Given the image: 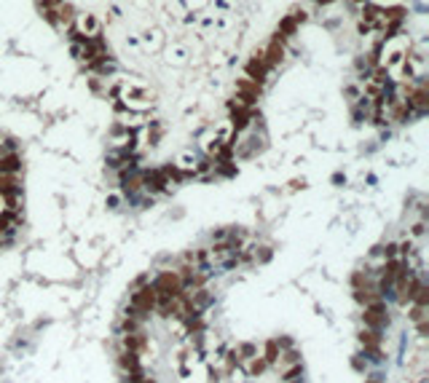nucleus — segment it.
<instances>
[{
    "instance_id": "f03ea898",
    "label": "nucleus",
    "mask_w": 429,
    "mask_h": 383,
    "mask_svg": "<svg viewBox=\"0 0 429 383\" xmlns=\"http://www.w3.org/2000/svg\"><path fill=\"white\" fill-rule=\"evenodd\" d=\"M362 319H365L367 330H381V327L386 324V306L378 300V297H376V300H370V303H365Z\"/></svg>"
},
{
    "instance_id": "6e6552de",
    "label": "nucleus",
    "mask_w": 429,
    "mask_h": 383,
    "mask_svg": "<svg viewBox=\"0 0 429 383\" xmlns=\"http://www.w3.org/2000/svg\"><path fill=\"white\" fill-rule=\"evenodd\" d=\"M236 94L244 96V99H250V102H255L257 94H260V83L250 81V78H242V81L236 83Z\"/></svg>"
},
{
    "instance_id": "f8f14e48",
    "label": "nucleus",
    "mask_w": 429,
    "mask_h": 383,
    "mask_svg": "<svg viewBox=\"0 0 429 383\" xmlns=\"http://www.w3.org/2000/svg\"><path fill=\"white\" fill-rule=\"evenodd\" d=\"M352 3H359V5H365V0H352Z\"/></svg>"
},
{
    "instance_id": "20e7f679",
    "label": "nucleus",
    "mask_w": 429,
    "mask_h": 383,
    "mask_svg": "<svg viewBox=\"0 0 429 383\" xmlns=\"http://www.w3.org/2000/svg\"><path fill=\"white\" fill-rule=\"evenodd\" d=\"M156 292L158 295H180V289H182V279H180V273H175V271H167V273H161V276L156 279Z\"/></svg>"
},
{
    "instance_id": "0eeeda50",
    "label": "nucleus",
    "mask_w": 429,
    "mask_h": 383,
    "mask_svg": "<svg viewBox=\"0 0 429 383\" xmlns=\"http://www.w3.org/2000/svg\"><path fill=\"white\" fill-rule=\"evenodd\" d=\"M75 30H78V38H97L100 32V22L94 16H78L75 19Z\"/></svg>"
},
{
    "instance_id": "f257e3e1",
    "label": "nucleus",
    "mask_w": 429,
    "mask_h": 383,
    "mask_svg": "<svg viewBox=\"0 0 429 383\" xmlns=\"http://www.w3.org/2000/svg\"><path fill=\"white\" fill-rule=\"evenodd\" d=\"M121 105L132 107V110H145V107H150L153 102V91L143 89V86H124L121 89Z\"/></svg>"
},
{
    "instance_id": "7ed1b4c3",
    "label": "nucleus",
    "mask_w": 429,
    "mask_h": 383,
    "mask_svg": "<svg viewBox=\"0 0 429 383\" xmlns=\"http://www.w3.org/2000/svg\"><path fill=\"white\" fill-rule=\"evenodd\" d=\"M266 72H268V64H266V59H263V51L252 54V57H250L247 62H244V78H250V81L263 83Z\"/></svg>"
},
{
    "instance_id": "1a4fd4ad",
    "label": "nucleus",
    "mask_w": 429,
    "mask_h": 383,
    "mask_svg": "<svg viewBox=\"0 0 429 383\" xmlns=\"http://www.w3.org/2000/svg\"><path fill=\"white\" fill-rule=\"evenodd\" d=\"M279 356H282V346L277 343V340H268L266 343V364H274V362H279Z\"/></svg>"
},
{
    "instance_id": "39448f33",
    "label": "nucleus",
    "mask_w": 429,
    "mask_h": 383,
    "mask_svg": "<svg viewBox=\"0 0 429 383\" xmlns=\"http://www.w3.org/2000/svg\"><path fill=\"white\" fill-rule=\"evenodd\" d=\"M156 300H158L156 287H143L137 295L132 297V308H137V311H148V308H156Z\"/></svg>"
},
{
    "instance_id": "ddd939ff",
    "label": "nucleus",
    "mask_w": 429,
    "mask_h": 383,
    "mask_svg": "<svg viewBox=\"0 0 429 383\" xmlns=\"http://www.w3.org/2000/svg\"><path fill=\"white\" fill-rule=\"evenodd\" d=\"M367 383H381V381H367Z\"/></svg>"
},
{
    "instance_id": "423d86ee",
    "label": "nucleus",
    "mask_w": 429,
    "mask_h": 383,
    "mask_svg": "<svg viewBox=\"0 0 429 383\" xmlns=\"http://www.w3.org/2000/svg\"><path fill=\"white\" fill-rule=\"evenodd\" d=\"M263 59H266L268 67H274V64H279L282 59H285V38H282V35H277V38H274L271 43L266 46V51H263Z\"/></svg>"
},
{
    "instance_id": "9b49d317",
    "label": "nucleus",
    "mask_w": 429,
    "mask_h": 383,
    "mask_svg": "<svg viewBox=\"0 0 429 383\" xmlns=\"http://www.w3.org/2000/svg\"><path fill=\"white\" fill-rule=\"evenodd\" d=\"M317 5H330V3H335V0H314Z\"/></svg>"
},
{
    "instance_id": "9d476101",
    "label": "nucleus",
    "mask_w": 429,
    "mask_h": 383,
    "mask_svg": "<svg viewBox=\"0 0 429 383\" xmlns=\"http://www.w3.org/2000/svg\"><path fill=\"white\" fill-rule=\"evenodd\" d=\"M295 27H298V22L292 19V16H285V19L279 22V35H282V38H287V35L295 32Z\"/></svg>"
}]
</instances>
